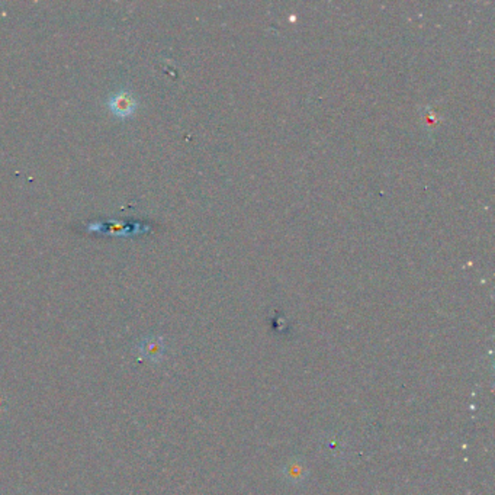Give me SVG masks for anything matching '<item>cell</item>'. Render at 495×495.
Here are the masks:
<instances>
[{
    "mask_svg": "<svg viewBox=\"0 0 495 495\" xmlns=\"http://www.w3.org/2000/svg\"><path fill=\"white\" fill-rule=\"evenodd\" d=\"M107 107H110L111 112L115 116L128 118L137 110V101L130 92L119 90L110 98V101H107Z\"/></svg>",
    "mask_w": 495,
    "mask_h": 495,
    "instance_id": "cell-1",
    "label": "cell"
},
{
    "mask_svg": "<svg viewBox=\"0 0 495 495\" xmlns=\"http://www.w3.org/2000/svg\"><path fill=\"white\" fill-rule=\"evenodd\" d=\"M137 350L143 359H147L153 363H160L164 358L166 347L162 337L148 336L137 345Z\"/></svg>",
    "mask_w": 495,
    "mask_h": 495,
    "instance_id": "cell-2",
    "label": "cell"
},
{
    "mask_svg": "<svg viewBox=\"0 0 495 495\" xmlns=\"http://www.w3.org/2000/svg\"><path fill=\"white\" fill-rule=\"evenodd\" d=\"M5 402H6V401H3V398L0 397V408H2V404H5ZM2 411H5V408H2Z\"/></svg>",
    "mask_w": 495,
    "mask_h": 495,
    "instance_id": "cell-3",
    "label": "cell"
}]
</instances>
